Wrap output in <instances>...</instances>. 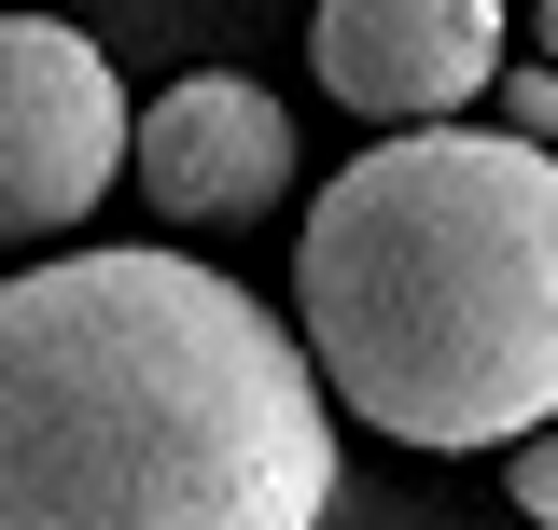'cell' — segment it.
I'll use <instances>...</instances> for the list:
<instances>
[{"label": "cell", "mask_w": 558, "mask_h": 530, "mask_svg": "<svg viewBox=\"0 0 558 530\" xmlns=\"http://www.w3.org/2000/svg\"><path fill=\"white\" fill-rule=\"evenodd\" d=\"M336 419L307 335L182 252L0 279V530H322Z\"/></svg>", "instance_id": "obj_1"}, {"label": "cell", "mask_w": 558, "mask_h": 530, "mask_svg": "<svg viewBox=\"0 0 558 530\" xmlns=\"http://www.w3.org/2000/svg\"><path fill=\"white\" fill-rule=\"evenodd\" d=\"M293 335L391 447H517L558 419V154L391 127L307 196Z\"/></svg>", "instance_id": "obj_2"}, {"label": "cell", "mask_w": 558, "mask_h": 530, "mask_svg": "<svg viewBox=\"0 0 558 530\" xmlns=\"http://www.w3.org/2000/svg\"><path fill=\"white\" fill-rule=\"evenodd\" d=\"M126 140H140V112L70 14H0V252L70 238L126 182Z\"/></svg>", "instance_id": "obj_3"}, {"label": "cell", "mask_w": 558, "mask_h": 530, "mask_svg": "<svg viewBox=\"0 0 558 530\" xmlns=\"http://www.w3.org/2000/svg\"><path fill=\"white\" fill-rule=\"evenodd\" d=\"M307 70L336 84L363 127H447L461 98L502 84V0H322Z\"/></svg>", "instance_id": "obj_4"}, {"label": "cell", "mask_w": 558, "mask_h": 530, "mask_svg": "<svg viewBox=\"0 0 558 530\" xmlns=\"http://www.w3.org/2000/svg\"><path fill=\"white\" fill-rule=\"evenodd\" d=\"M126 182L168 224H252L293 182V112H279L266 84H238V70H182L168 98H140Z\"/></svg>", "instance_id": "obj_5"}, {"label": "cell", "mask_w": 558, "mask_h": 530, "mask_svg": "<svg viewBox=\"0 0 558 530\" xmlns=\"http://www.w3.org/2000/svg\"><path fill=\"white\" fill-rule=\"evenodd\" d=\"M502 489H517V517H531V530H558V419H545V433H517V474H502Z\"/></svg>", "instance_id": "obj_6"}, {"label": "cell", "mask_w": 558, "mask_h": 530, "mask_svg": "<svg viewBox=\"0 0 558 530\" xmlns=\"http://www.w3.org/2000/svg\"><path fill=\"white\" fill-rule=\"evenodd\" d=\"M502 127H517V140H558V70H545V57L502 70Z\"/></svg>", "instance_id": "obj_7"}, {"label": "cell", "mask_w": 558, "mask_h": 530, "mask_svg": "<svg viewBox=\"0 0 558 530\" xmlns=\"http://www.w3.org/2000/svg\"><path fill=\"white\" fill-rule=\"evenodd\" d=\"M531 43H545V70H558V0H545V14H531Z\"/></svg>", "instance_id": "obj_8"}]
</instances>
